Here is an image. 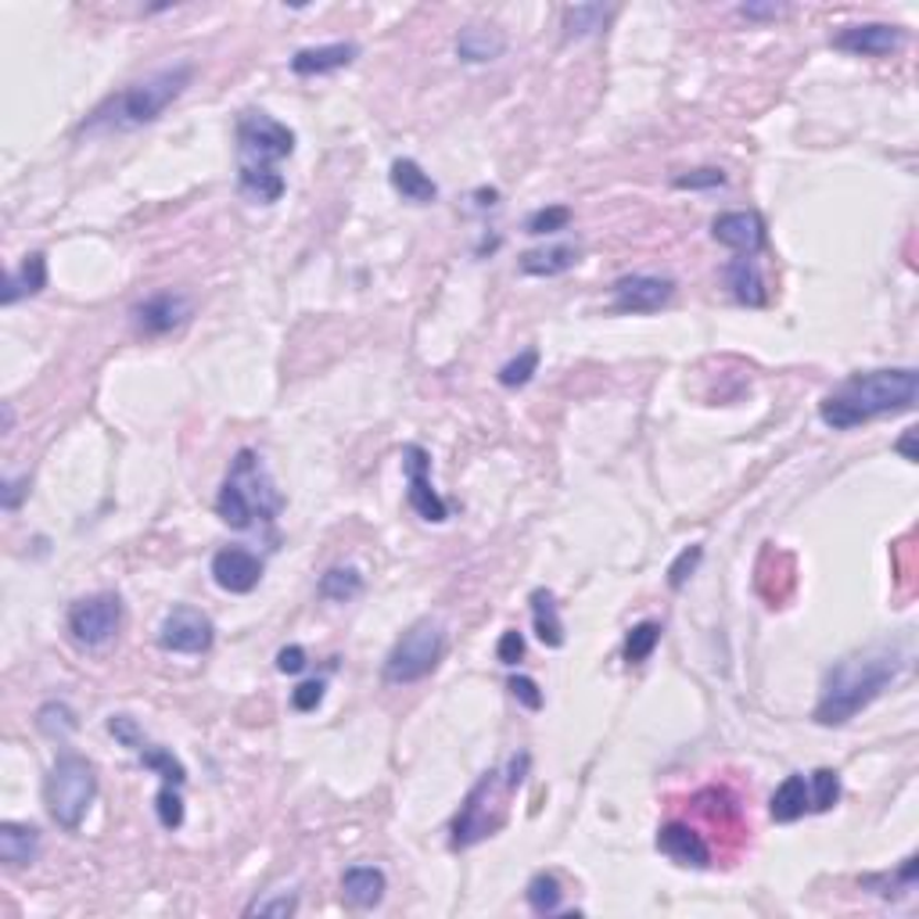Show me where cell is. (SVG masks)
Returning <instances> with one entry per match:
<instances>
[{"mask_svg": "<svg viewBox=\"0 0 919 919\" xmlns=\"http://www.w3.org/2000/svg\"><path fill=\"white\" fill-rule=\"evenodd\" d=\"M281 510H284V496L277 493L262 456L256 450H238L216 496L219 521L245 532V528H256V525H273Z\"/></svg>", "mask_w": 919, "mask_h": 919, "instance_id": "4", "label": "cell"}, {"mask_svg": "<svg viewBox=\"0 0 919 919\" xmlns=\"http://www.w3.org/2000/svg\"><path fill=\"white\" fill-rule=\"evenodd\" d=\"M141 765L151 772H159L162 783H176V787L187 783V769L180 765V758H173V750H165V747H144Z\"/></svg>", "mask_w": 919, "mask_h": 919, "instance_id": "34", "label": "cell"}, {"mask_svg": "<svg viewBox=\"0 0 919 919\" xmlns=\"http://www.w3.org/2000/svg\"><path fill=\"white\" fill-rule=\"evenodd\" d=\"M122 625V601L119 593H94L68 607V633L79 647H105L116 639Z\"/></svg>", "mask_w": 919, "mask_h": 919, "instance_id": "9", "label": "cell"}, {"mask_svg": "<svg viewBox=\"0 0 919 919\" xmlns=\"http://www.w3.org/2000/svg\"><path fill=\"white\" fill-rule=\"evenodd\" d=\"M284 176L277 170H245L238 165V191L256 205H273L284 198Z\"/></svg>", "mask_w": 919, "mask_h": 919, "instance_id": "28", "label": "cell"}, {"mask_svg": "<svg viewBox=\"0 0 919 919\" xmlns=\"http://www.w3.org/2000/svg\"><path fill=\"white\" fill-rule=\"evenodd\" d=\"M291 151H295V133L270 111L248 108L238 119V165L245 170H277V162L291 159Z\"/></svg>", "mask_w": 919, "mask_h": 919, "instance_id": "8", "label": "cell"}, {"mask_svg": "<svg viewBox=\"0 0 919 919\" xmlns=\"http://www.w3.org/2000/svg\"><path fill=\"white\" fill-rule=\"evenodd\" d=\"M305 664H310V658H305V650L299 644H288L277 650V672L281 675H299L305 672Z\"/></svg>", "mask_w": 919, "mask_h": 919, "instance_id": "47", "label": "cell"}, {"mask_svg": "<svg viewBox=\"0 0 919 919\" xmlns=\"http://www.w3.org/2000/svg\"><path fill=\"white\" fill-rule=\"evenodd\" d=\"M496 658H499V664H507V668L518 664L525 658V636L518 629H507L496 644Z\"/></svg>", "mask_w": 919, "mask_h": 919, "instance_id": "46", "label": "cell"}, {"mask_svg": "<svg viewBox=\"0 0 919 919\" xmlns=\"http://www.w3.org/2000/svg\"><path fill=\"white\" fill-rule=\"evenodd\" d=\"M571 227V208L567 205H547V208H536L532 216L525 219V230L532 234V238H547V234H561Z\"/></svg>", "mask_w": 919, "mask_h": 919, "instance_id": "35", "label": "cell"}, {"mask_svg": "<svg viewBox=\"0 0 919 919\" xmlns=\"http://www.w3.org/2000/svg\"><path fill=\"white\" fill-rule=\"evenodd\" d=\"M809 798H812V812H830L841 801V776L833 769H815L809 779Z\"/></svg>", "mask_w": 919, "mask_h": 919, "instance_id": "36", "label": "cell"}, {"mask_svg": "<svg viewBox=\"0 0 919 919\" xmlns=\"http://www.w3.org/2000/svg\"><path fill=\"white\" fill-rule=\"evenodd\" d=\"M712 238L718 245L733 248V252H740V256H758L765 248V241H769V234H765V219L758 213H750V208H736V213L715 216Z\"/></svg>", "mask_w": 919, "mask_h": 919, "instance_id": "13", "label": "cell"}, {"mask_svg": "<svg viewBox=\"0 0 919 919\" xmlns=\"http://www.w3.org/2000/svg\"><path fill=\"white\" fill-rule=\"evenodd\" d=\"M916 869H919V858H916V855H909V858L901 862V869H898L895 876H890V873H887V876H866V880H862V884L873 887L876 895H884V898H887V887H890V884L901 887V895H905V890H912V887H916Z\"/></svg>", "mask_w": 919, "mask_h": 919, "instance_id": "39", "label": "cell"}, {"mask_svg": "<svg viewBox=\"0 0 919 919\" xmlns=\"http://www.w3.org/2000/svg\"><path fill=\"white\" fill-rule=\"evenodd\" d=\"M919 396V374L912 367L895 370H869L847 378L841 388L819 402V417L833 431H852L858 424H869L876 417L905 413L916 407Z\"/></svg>", "mask_w": 919, "mask_h": 919, "instance_id": "2", "label": "cell"}, {"mask_svg": "<svg viewBox=\"0 0 919 919\" xmlns=\"http://www.w3.org/2000/svg\"><path fill=\"white\" fill-rule=\"evenodd\" d=\"M528 765H532V758L521 750V755L510 758L507 772L489 769L475 787L467 790V798H464V804H460V812L453 819V830H450L453 847H475L482 841H489L493 833H499V826L507 823V798L525 783Z\"/></svg>", "mask_w": 919, "mask_h": 919, "instance_id": "5", "label": "cell"}, {"mask_svg": "<svg viewBox=\"0 0 919 919\" xmlns=\"http://www.w3.org/2000/svg\"><path fill=\"white\" fill-rule=\"evenodd\" d=\"M262 579V561L245 547H227L213 556V582L223 593L245 596L259 586Z\"/></svg>", "mask_w": 919, "mask_h": 919, "instance_id": "14", "label": "cell"}, {"mask_svg": "<svg viewBox=\"0 0 919 919\" xmlns=\"http://www.w3.org/2000/svg\"><path fill=\"white\" fill-rule=\"evenodd\" d=\"M356 44H324V47H302L291 54V73L295 76H327L356 62Z\"/></svg>", "mask_w": 919, "mask_h": 919, "instance_id": "18", "label": "cell"}, {"mask_svg": "<svg viewBox=\"0 0 919 919\" xmlns=\"http://www.w3.org/2000/svg\"><path fill=\"white\" fill-rule=\"evenodd\" d=\"M528 601H532V625H536L539 644L550 647V650H561L564 647V621H561V610H556L553 593L536 590Z\"/></svg>", "mask_w": 919, "mask_h": 919, "instance_id": "27", "label": "cell"}, {"mask_svg": "<svg viewBox=\"0 0 919 919\" xmlns=\"http://www.w3.org/2000/svg\"><path fill=\"white\" fill-rule=\"evenodd\" d=\"M47 288V256L44 252H30L15 270L8 273L4 284V305H15L19 299L40 295Z\"/></svg>", "mask_w": 919, "mask_h": 919, "instance_id": "24", "label": "cell"}, {"mask_svg": "<svg viewBox=\"0 0 919 919\" xmlns=\"http://www.w3.org/2000/svg\"><path fill=\"white\" fill-rule=\"evenodd\" d=\"M40 858V830L30 823H0V862L8 869L33 866Z\"/></svg>", "mask_w": 919, "mask_h": 919, "instance_id": "21", "label": "cell"}, {"mask_svg": "<svg viewBox=\"0 0 919 919\" xmlns=\"http://www.w3.org/2000/svg\"><path fill=\"white\" fill-rule=\"evenodd\" d=\"M299 912V895H288V890H281V895H270V898H256L252 905L245 909V916H295Z\"/></svg>", "mask_w": 919, "mask_h": 919, "instance_id": "40", "label": "cell"}, {"mask_svg": "<svg viewBox=\"0 0 919 919\" xmlns=\"http://www.w3.org/2000/svg\"><path fill=\"white\" fill-rule=\"evenodd\" d=\"M525 898H528V905H532L536 916H556L561 912V905H564V890H561V880H556L553 873H536L525 887Z\"/></svg>", "mask_w": 919, "mask_h": 919, "instance_id": "29", "label": "cell"}, {"mask_svg": "<svg viewBox=\"0 0 919 919\" xmlns=\"http://www.w3.org/2000/svg\"><path fill=\"white\" fill-rule=\"evenodd\" d=\"M30 496V475H22L15 482H4V489H0V507L4 510H19L22 499Z\"/></svg>", "mask_w": 919, "mask_h": 919, "instance_id": "48", "label": "cell"}, {"mask_svg": "<svg viewBox=\"0 0 919 919\" xmlns=\"http://www.w3.org/2000/svg\"><path fill=\"white\" fill-rule=\"evenodd\" d=\"M672 184L679 191H707V187H722V184H726V173H722V170H693L686 176H675Z\"/></svg>", "mask_w": 919, "mask_h": 919, "instance_id": "45", "label": "cell"}, {"mask_svg": "<svg viewBox=\"0 0 919 919\" xmlns=\"http://www.w3.org/2000/svg\"><path fill=\"white\" fill-rule=\"evenodd\" d=\"M388 890V880L378 866H349L342 873V898L353 909H378Z\"/></svg>", "mask_w": 919, "mask_h": 919, "instance_id": "20", "label": "cell"}, {"mask_svg": "<svg viewBox=\"0 0 919 919\" xmlns=\"http://www.w3.org/2000/svg\"><path fill=\"white\" fill-rule=\"evenodd\" d=\"M320 596L334 604H349L356 601L359 593H364V575H359L356 567H331L324 579H320Z\"/></svg>", "mask_w": 919, "mask_h": 919, "instance_id": "30", "label": "cell"}, {"mask_svg": "<svg viewBox=\"0 0 919 919\" xmlns=\"http://www.w3.org/2000/svg\"><path fill=\"white\" fill-rule=\"evenodd\" d=\"M895 450H898L905 460H909V464H916V431H905L901 442L895 445Z\"/></svg>", "mask_w": 919, "mask_h": 919, "instance_id": "50", "label": "cell"}, {"mask_svg": "<svg viewBox=\"0 0 919 919\" xmlns=\"http://www.w3.org/2000/svg\"><path fill=\"white\" fill-rule=\"evenodd\" d=\"M510 693H513V701L525 704L528 712H539L542 707V690H539V682L536 679H528V675H510Z\"/></svg>", "mask_w": 919, "mask_h": 919, "instance_id": "44", "label": "cell"}, {"mask_svg": "<svg viewBox=\"0 0 919 919\" xmlns=\"http://www.w3.org/2000/svg\"><path fill=\"white\" fill-rule=\"evenodd\" d=\"M901 668L905 658L898 647H873L837 661L823 675V690H819L812 718L819 726H847L901 675Z\"/></svg>", "mask_w": 919, "mask_h": 919, "instance_id": "1", "label": "cell"}, {"mask_svg": "<svg viewBox=\"0 0 919 919\" xmlns=\"http://www.w3.org/2000/svg\"><path fill=\"white\" fill-rule=\"evenodd\" d=\"M133 316L144 334H170L191 320V299L180 295V291H162V295H151L148 302L137 305Z\"/></svg>", "mask_w": 919, "mask_h": 919, "instance_id": "17", "label": "cell"}, {"mask_svg": "<svg viewBox=\"0 0 919 919\" xmlns=\"http://www.w3.org/2000/svg\"><path fill=\"white\" fill-rule=\"evenodd\" d=\"M610 295H615V310L618 313L644 316V313H658V310H664L668 302H672L675 281H672V277H658V273H633V277H621V281H615Z\"/></svg>", "mask_w": 919, "mask_h": 919, "instance_id": "12", "label": "cell"}, {"mask_svg": "<svg viewBox=\"0 0 919 919\" xmlns=\"http://www.w3.org/2000/svg\"><path fill=\"white\" fill-rule=\"evenodd\" d=\"M783 11H787L783 4H744L740 15L744 19H779Z\"/></svg>", "mask_w": 919, "mask_h": 919, "instance_id": "49", "label": "cell"}, {"mask_svg": "<svg viewBox=\"0 0 919 919\" xmlns=\"http://www.w3.org/2000/svg\"><path fill=\"white\" fill-rule=\"evenodd\" d=\"M155 812H159V823L165 830H180V826H184V798H180V787L176 783H162L159 787Z\"/></svg>", "mask_w": 919, "mask_h": 919, "instance_id": "38", "label": "cell"}, {"mask_svg": "<svg viewBox=\"0 0 919 919\" xmlns=\"http://www.w3.org/2000/svg\"><path fill=\"white\" fill-rule=\"evenodd\" d=\"M194 68L191 65H170L159 68L141 83H130L127 90L111 94L105 105H97L90 111V119L83 122V133H97V130H137L155 122L165 108H170L180 94L191 87Z\"/></svg>", "mask_w": 919, "mask_h": 919, "instance_id": "3", "label": "cell"}, {"mask_svg": "<svg viewBox=\"0 0 919 919\" xmlns=\"http://www.w3.org/2000/svg\"><path fill=\"white\" fill-rule=\"evenodd\" d=\"M658 644H661V625L658 621H639L629 629V636H625L621 658L629 664H644L650 653L658 650Z\"/></svg>", "mask_w": 919, "mask_h": 919, "instance_id": "33", "label": "cell"}, {"mask_svg": "<svg viewBox=\"0 0 919 919\" xmlns=\"http://www.w3.org/2000/svg\"><path fill=\"white\" fill-rule=\"evenodd\" d=\"M216 639L213 618L198 607L180 604L159 625V647L170 653H205Z\"/></svg>", "mask_w": 919, "mask_h": 919, "instance_id": "11", "label": "cell"}, {"mask_svg": "<svg viewBox=\"0 0 919 919\" xmlns=\"http://www.w3.org/2000/svg\"><path fill=\"white\" fill-rule=\"evenodd\" d=\"M804 812H812L809 779H804V776H787L783 783L776 787V793H772L769 815L776 819V823H798Z\"/></svg>", "mask_w": 919, "mask_h": 919, "instance_id": "25", "label": "cell"}, {"mask_svg": "<svg viewBox=\"0 0 919 919\" xmlns=\"http://www.w3.org/2000/svg\"><path fill=\"white\" fill-rule=\"evenodd\" d=\"M901 44H905V33L898 25H887V22L847 25V30L833 36V47L858 54V58H884V54H895Z\"/></svg>", "mask_w": 919, "mask_h": 919, "instance_id": "15", "label": "cell"}, {"mask_svg": "<svg viewBox=\"0 0 919 919\" xmlns=\"http://www.w3.org/2000/svg\"><path fill=\"white\" fill-rule=\"evenodd\" d=\"M504 51H507V36L499 30H489V25H464L456 33V58L467 65L496 62Z\"/></svg>", "mask_w": 919, "mask_h": 919, "instance_id": "22", "label": "cell"}, {"mask_svg": "<svg viewBox=\"0 0 919 919\" xmlns=\"http://www.w3.org/2000/svg\"><path fill=\"white\" fill-rule=\"evenodd\" d=\"M388 180H392V187H396L399 198L410 202V205H431V202L439 198L435 180H431L413 159H396V162H392V173H388Z\"/></svg>", "mask_w": 919, "mask_h": 919, "instance_id": "23", "label": "cell"}, {"mask_svg": "<svg viewBox=\"0 0 919 919\" xmlns=\"http://www.w3.org/2000/svg\"><path fill=\"white\" fill-rule=\"evenodd\" d=\"M607 19H610V8H604V4H575L564 11V36L567 40L593 36L604 30Z\"/></svg>", "mask_w": 919, "mask_h": 919, "instance_id": "31", "label": "cell"}, {"mask_svg": "<svg viewBox=\"0 0 919 919\" xmlns=\"http://www.w3.org/2000/svg\"><path fill=\"white\" fill-rule=\"evenodd\" d=\"M442 653H445V629L439 621L421 618L396 639L392 653L385 658L381 675L388 686H413V682H421L435 672Z\"/></svg>", "mask_w": 919, "mask_h": 919, "instance_id": "7", "label": "cell"}, {"mask_svg": "<svg viewBox=\"0 0 919 919\" xmlns=\"http://www.w3.org/2000/svg\"><path fill=\"white\" fill-rule=\"evenodd\" d=\"M658 852L672 858L682 869H707L712 866V847L690 823H664L658 830Z\"/></svg>", "mask_w": 919, "mask_h": 919, "instance_id": "16", "label": "cell"}, {"mask_svg": "<svg viewBox=\"0 0 919 919\" xmlns=\"http://www.w3.org/2000/svg\"><path fill=\"white\" fill-rule=\"evenodd\" d=\"M726 288L733 291V299L740 305H750V310H761L769 305V288H765V277L755 256H740L726 267Z\"/></svg>", "mask_w": 919, "mask_h": 919, "instance_id": "19", "label": "cell"}, {"mask_svg": "<svg viewBox=\"0 0 919 919\" xmlns=\"http://www.w3.org/2000/svg\"><path fill=\"white\" fill-rule=\"evenodd\" d=\"M36 729L44 736H51V740H68V736L79 729V718L65 701H47L36 712Z\"/></svg>", "mask_w": 919, "mask_h": 919, "instance_id": "32", "label": "cell"}, {"mask_svg": "<svg viewBox=\"0 0 919 919\" xmlns=\"http://www.w3.org/2000/svg\"><path fill=\"white\" fill-rule=\"evenodd\" d=\"M536 370H539V349H525L513 359H507V364L499 367L496 378L504 388H525L528 381L536 378Z\"/></svg>", "mask_w": 919, "mask_h": 919, "instance_id": "37", "label": "cell"}, {"mask_svg": "<svg viewBox=\"0 0 919 919\" xmlns=\"http://www.w3.org/2000/svg\"><path fill=\"white\" fill-rule=\"evenodd\" d=\"M324 690H327V682L324 679H310V682H302V686L291 690V707L295 712H316L320 704H324Z\"/></svg>", "mask_w": 919, "mask_h": 919, "instance_id": "43", "label": "cell"}, {"mask_svg": "<svg viewBox=\"0 0 919 919\" xmlns=\"http://www.w3.org/2000/svg\"><path fill=\"white\" fill-rule=\"evenodd\" d=\"M108 733L116 736V740H119L122 747L137 750V755H141V750L148 747L141 726H137V722H133L130 715H111V718H108Z\"/></svg>", "mask_w": 919, "mask_h": 919, "instance_id": "42", "label": "cell"}, {"mask_svg": "<svg viewBox=\"0 0 919 919\" xmlns=\"http://www.w3.org/2000/svg\"><path fill=\"white\" fill-rule=\"evenodd\" d=\"M701 561H704V547H686V550H682L672 561V567H668V590H682V586H686V579L693 575V571H698Z\"/></svg>", "mask_w": 919, "mask_h": 919, "instance_id": "41", "label": "cell"}, {"mask_svg": "<svg viewBox=\"0 0 919 919\" xmlns=\"http://www.w3.org/2000/svg\"><path fill=\"white\" fill-rule=\"evenodd\" d=\"M402 475H407V499L417 518L428 525H442L450 518V507L431 485V456L424 445H407L402 450Z\"/></svg>", "mask_w": 919, "mask_h": 919, "instance_id": "10", "label": "cell"}, {"mask_svg": "<svg viewBox=\"0 0 919 919\" xmlns=\"http://www.w3.org/2000/svg\"><path fill=\"white\" fill-rule=\"evenodd\" d=\"M521 273L528 277H561L571 267H579V248L575 245H553V248H536V252L521 256Z\"/></svg>", "mask_w": 919, "mask_h": 919, "instance_id": "26", "label": "cell"}, {"mask_svg": "<svg viewBox=\"0 0 919 919\" xmlns=\"http://www.w3.org/2000/svg\"><path fill=\"white\" fill-rule=\"evenodd\" d=\"M94 798H97L94 765L83 755H76V750H62V755L54 758L47 783H44V804H47L51 819L62 830L76 833L83 826V819H87Z\"/></svg>", "mask_w": 919, "mask_h": 919, "instance_id": "6", "label": "cell"}]
</instances>
